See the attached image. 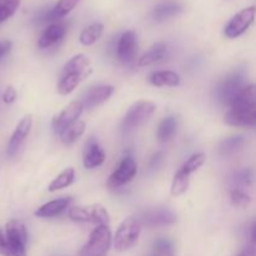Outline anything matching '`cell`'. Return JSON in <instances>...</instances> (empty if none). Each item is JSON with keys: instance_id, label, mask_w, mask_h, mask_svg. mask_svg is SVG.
Masks as SVG:
<instances>
[{"instance_id": "obj_1", "label": "cell", "mask_w": 256, "mask_h": 256, "mask_svg": "<svg viewBox=\"0 0 256 256\" xmlns=\"http://www.w3.org/2000/svg\"><path fill=\"white\" fill-rule=\"evenodd\" d=\"M225 114V124L230 126H254L256 124V89L255 85H246L232 100Z\"/></svg>"}, {"instance_id": "obj_2", "label": "cell", "mask_w": 256, "mask_h": 256, "mask_svg": "<svg viewBox=\"0 0 256 256\" xmlns=\"http://www.w3.org/2000/svg\"><path fill=\"white\" fill-rule=\"evenodd\" d=\"M28 230L22 220L12 219L0 232V255L26 256Z\"/></svg>"}, {"instance_id": "obj_3", "label": "cell", "mask_w": 256, "mask_h": 256, "mask_svg": "<svg viewBox=\"0 0 256 256\" xmlns=\"http://www.w3.org/2000/svg\"><path fill=\"white\" fill-rule=\"evenodd\" d=\"M142 224L136 218H128L120 224L114 236V246L118 252H126L132 249L139 240L142 234Z\"/></svg>"}, {"instance_id": "obj_4", "label": "cell", "mask_w": 256, "mask_h": 256, "mask_svg": "<svg viewBox=\"0 0 256 256\" xmlns=\"http://www.w3.org/2000/svg\"><path fill=\"white\" fill-rule=\"evenodd\" d=\"M69 218L74 222H92L98 226H109L110 215L108 210L100 204L86 205V206H74L69 210Z\"/></svg>"}, {"instance_id": "obj_5", "label": "cell", "mask_w": 256, "mask_h": 256, "mask_svg": "<svg viewBox=\"0 0 256 256\" xmlns=\"http://www.w3.org/2000/svg\"><path fill=\"white\" fill-rule=\"evenodd\" d=\"M112 245V232L109 226H96L90 234L89 240L82 248L80 256H105Z\"/></svg>"}, {"instance_id": "obj_6", "label": "cell", "mask_w": 256, "mask_h": 256, "mask_svg": "<svg viewBox=\"0 0 256 256\" xmlns=\"http://www.w3.org/2000/svg\"><path fill=\"white\" fill-rule=\"evenodd\" d=\"M156 110V105L149 100H140L132 104L124 116L122 126L125 130H134L148 122Z\"/></svg>"}, {"instance_id": "obj_7", "label": "cell", "mask_w": 256, "mask_h": 256, "mask_svg": "<svg viewBox=\"0 0 256 256\" xmlns=\"http://www.w3.org/2000/svg\"><path fill=\"white\" fill-rule=\"evenodd\" d=\"M255 19V6L245 8L234 15L225 26L224 34L229 39H236L242 36L254 22Z\"/></svg>"}, {"instance_id": "obj_8", "label": "cell", "mask_w": 256, "mask_h": 256, "mask_svg": "<svg viewBox=\"0 0 256 256\" xmlns=\"http://www.w3.org/2000/svg\"><path fill=\"white\" fill-rule=\"evenodd\" d=\"M82 110H84V108H82V102L80 100H74L70 104H68L59 114L54 115L52 126L55 134L60 135L69 125L76 122L80 118V115L82 114Z\"/></svg>"}, {"instance_id": "obj_9", "label": "cell", "mask_w": 256, "mask_h": 256, "mask_svg": "<svg viewBox=\"0 0 256 256\" xmlns=\"http://www.w3.org/2000/svg\"><path fill=\"white\" fill-rule=\"evenodd\" d=\"M245 86V78L240 72L228 76L224 82H220L216 88V96L222 104L229 105L232 100L239 94L240 90Z\"/></svg>"}, {"instance_id": "obj_10", "label": "cell", "mask_w": 256, "mask_h": 256, "mask_svg": "<svg viewBox=\"0 0 256 256\" xmlns=\"http://www.w3.org/2000/svg\"><path fill=\"white\" fill-rule=\"evenodd\" d=\"M138 172L136 162H135L134 158L128 155L124 159L122 160L120 165L118 166V169L112 172L109 176V180H108V186L112 188H120L122 185L128 184V182H132L135 178Z\"/></svg>"}, {"instance_id": "obj_11", "label": "cell", "mask_w": 256, "mask_h": 256, "mask_svg": "<svg viewBox=\"0 0 256 256\" xmlns=\"http://www.w3.org/2000/svg\"><path fill=\"white\" fill-rule=\"evenodd\" d=\"M138 220L142 224V226L162 228L175 224L176 215L169 209H152L142 212Z\"/></svg>"}, {"instance_id": "obj_12", "label": "cell", "mask_w": 256, "mask_h": 256, "mask_svg": "<svg viewBox=\"0 0 256 256\" xmlns=\"http://www.w3.org/2000/svg\"><path fill=\"white\" fill-rule=\"evenodd\" d=\"M138 52V38L132 30L122 32L116 46L118 59L122 64H130L135 60Z\"/></svg>"}, {"instance_id": "obj_13", "label": "cell", "mask_w": 256, "mask_h": 256, "mask_svg": "<svg viewBox=\"0 0 256 256\" xmlns=\"http://www.w3.org/2000/svg\"><path fill=\"white\" fill-rule=\"evenodd\" d=\"M32 115H25V116L20 120L19 124L16 125V128H15L14 132H12V138H10L9 140V144H8V154H9L10 156L16 154L19 148L22 146L24 140L26 139L28 135H29L30 130H32Z\"/></svg>"}, {"instance_id": "obj_14", "label": "cell", "mask_w": 256, "mask_h": 256, "mask_svg": "<svg viewBox=\"0 0 256 256\" xmlns=\"http://www.w3.org/2000/svg\"><path fill=\"white\" fill-rule=\"evenodd\" d=\"M114 92V86L112 85H100V86L92 88L85 95L84 102H82V108L86 109H94L99 105L104 104Z\"/></svg>"}, {"instance_id": "obj_15", "label": "cell", "mask_w": 256, "mask_h": 256, "mask_svg": "<svg viewBox=\"0 0 256 256\" xmlns=\"http://www.w3.org/2000/svg\"><path fill=\"white\" fill-rule=\"evenodd\" d=\"M65 34H66V25L64 22H52L40 35L38 45L42 49H46L60 42Z\"/></svg>"}, {"instance_id": "obj_16", "label": "cell", "mask_w": 256, "mask_h": 256, "mask_svg": "<svg viewBox=\"0 0 256 256\" xmlns=\"http://www.w3.org/2000/svg\"><path fill=\"white\" fill-rule=\"evenodd\" d=\"M182 10V4L176 2H172V0H169V2H164L158 4L156 6L152 9V14H150V18L154 22H162L165 20L170 19V18H174L175 15L180 14Z\"/></svg>"}, {"instance_id": "obj_17", "label": "cell", "mask_w": 256, "mask_h": 256, "mask_svg": "<svg viewBox=\"0 0 256 256\" xmlns=\"http://www.w3.org/2000/svg\"><path fill=\"white\" fill-rule=\"evenodd\" d=\"M80 74L86 79L92 74V62L84 54H78L72 56L66 64L64 65L62 74Z\"/></svg>"}, {"instance_id": "obj_18", "label": "cell", "mask_w": 256, "mask_h": 256, "mask_svg": "<svg viewBox=\"0 0 256 256\" xmlns=\"http://www.w3.org/2000/svg\"><path fill=\"white\" fill-rule=\"evenodd\" d=\"M70 202H72V198L70 196L59 198V199L52 200V202L42 205V206L35 212V215L39 218H54L56 216V215L62 214L65 209H68Z\"/></svg>"}, {"instance_id": "obj_19", "label": "cell", "mask_w": 256, "mask_h": 256, "mask_svg": "<svg viewBox=\"0 0 256 256\" xmlns=\"http://www.w3.org/2000/svg\"><path fill=\"white\" fill-rule=\"evenodd\" d=\"M104 162L105 152L102 148L99 145V142H95V140L89 142L84 154V162H82L84 166L86 169H94V168L100 166Z\"/></svg>"}, {"instance_id": "obj_20", "label": "cell", "mask_w": 256, "mask_h": 256, "mask_svg": "<svg viewBox=\"0 0 256 256\" xmlns=\"http://www.w3.org/2000/svg\"><path fill=\"white\" fill-rule=\"evenodd\" d=\"M166 52L168 46L165 42H156V44L152 45V46L140 58L139 62H138V65H139V66H149V65L155 64V62H160V60L166 55Z\"/></svg>"}, {"instance_id": "obj_21", "label": "cell", "mask_w": 256, "mask_h": 256, "mask_svg": "<svg viewBox=\"0 0 256 256\" xmlns=\"http://www.w3.org/2000/svg\"><path fill=\"white\" fill-rule=\"evenodd\" d=\"M178 124H179V122H178V118L175 115H170V116L162 119L159 128H158V139L162 142L172 140L174 135L176 134Z\"/></svg>"}, {"instance_id": "obj_22", "label": "cell", "mask_w": 256, "mask_h": 256, "mask_svg": "<svg viewBox=\"0 0 256 256\" xmlns=\"http://www.w3.org/2000/svg\"><path fill=\"white\" fill-rule=\"evenodd\" d=\"M150 82L154 86H178L180 84L179 74L174 72H155L150 75Z\"/></svg>"}, {"instance_id": "obj_23", "label": "cell", "mask_w": 256, "mask_h": 256, "mask_svg": "<svg viewBox=\"0 0 256 256\" xmlns=\"http://www.w3.org/2000/svg\"><path fill=\"white\" fill-rule=\"evenodd\" d=\"M102 32H104V25L102 22H92L82 30L79 40L82 45L89 46V45L95 44L102 38Z\"/></svg>"}, {"instance_id": "obj_24", "label": "cell", "mask_w": 256, "mask_h": 256, "mask_svg": "<svg viewBox=\"0 0 256 256\" xmlns=\"http://www.w3.org/2000/svg\"><path fill=\"white\" fill-rule=\"evenodd\" d=\"M80 0H58V2L55 4V6L48 12L46 20H56L62 19L65 15L69 14L72 9L76 8V5L79 4Z\"/></svg>"}, {"instance_id": "obj_25", "label": "cell", "mask_w": 256, "mask_h": 256, "mask_svg": "<svg viewBox=\"0 0 256 256\" xmlns=\"http://www.w3.org/2000/svg\"><path fill=\"white\" fill-rule=\"evenodd\" d=\"M85 78L80 74H62V79H60L59 84H58V92L60 95H68L70 92H74L80 82L84 80Z\"/></svg>"}, {"instance_id": "obj_26", "label": "cell", "mask_w": 256, "mask_h": 256, "mask_svg": "<svg viewBox=\"0 0 256 256\" xmlns=\"http://www.w3.org/2000/svg\"><path fill=\"white\" fill-rule=\"evenodd\" d=\"M85 132V122L82 120H76L75 122H72V125L66 128L64 132L60 134L62 136V142L65 145H72L74 144L76 140L80 139L82 134Z\"/></svg>"}, {"instance_id": "obj_27", "label": "cell", "mask_w": 256, "mask_h": 256, "mask_svg": "<svg viewBox=\"0 0 256 256\" xmlns=\"http://www.w3.org/2000/svg\"><path fill=\"white\" fill-rule=\"evenodd\" d=\"M74 179H75V170L72 169V168H68V169H65L64 172H60V174L58 175L52 182H50L49 186H48V190H49L50 192H52L60 189H65V188L70 186V185L72 184Z\"/></svg>"}, {"instance_id": "obj_28", "label": "cell", "mask_w": 256, "mask_h": 256, "mask_svg": "<svg viewBox=\"0 0 256 256\" xmlns=\"http://www.w3.org/2000/svg\"><path fill=\"white\" fill-rule=\"evenodd\" d=\"M190 184V175L188 172H185L184 170L180 168L178 170V172L175 174L174 179H172V189H170V192H172V196H180L184 192H186L188 188H189Z\"/></svg>"}, {"instance_id": "obj_29", "label": "cell", "mask_w": 256, "mask_h": 256, "mask_svg": "<svg viewBox=\"0 0 256 256\" xmlns=\"http://www.w3.org/2000/svg\"><path fill=\"white\" fill-rule=\"evenodd\" d=\"M245 139L242 135H235V136H230L228 139L222 140L219 145V152L222 156H228L234 152H236L240 148L244 145Z\"/></svg>"}, {"instance_id": "obj_30", "label": "cell", "mask_w": 256, "mask_h": 256, "mask_svg": "<svg viewBox=\"0 0 256 256\" xmlns=\"http://www.w3.org/2000/svg\"><path fill=\"white\" fill-rule=\"evenodd\" d=\"M230 202L234 208H239V209H244L248 205L252 202V196L249 192L242 188H234L230 192Z\"/></svg>"}, {"instance_id": "obj_31", "label": "cell", "mask_w": 256, "mask_h": 256, "mask_svg": "<svg viewBox=\"0 0 256 256\" xmlns=\"http://www.w3.org/2000/svg\"><path fill=\"white\" fill-rule=\"evenodd\" d=\"M152 256H175L174 245L168 239H158L152 245Z\"/></svg>"}, {"instance_id": "obj_32", "label": "cell", "mask_w": 256, "mask_h": 256, "mask_svg": "<svg viewBox=\"0 0 256 256\" xmlns=\"http://www.w3.org/2000/svg\"><path fill=\"white\" fill-rule=\"evenodd\" d=\"M20 5V0H0V24L6 22L15 14Z\"/></svg>"}, {"instance_id": "obj_33", "label": "cell", "mask_w": 256, "mask_h": 256, "mask_svg": "<svg viewBox=\"0 0 256 256\" xmlns=\"http://www.w3.org/2000/svg\"><path fill=\"white\" fill-rule=\"evenodd\" d=\"M205 159H206V158H205V154H202V152H196V154L192 155V156L188 159V162L182 165V169L184 170L185 172H188L189 175H192V172H195L198 169H200V168L204 165Z\"/></svg>"}, {"instance_id": "obj_34", "label": "cell", "mask_w": 256, "mask_h": 256, "mask_svg": "<svg viewBox=\"0 0 256 256\" xmlns=\"http://www.w3.org/2000/svg\"><path fill=\"white\" fill-rule=\"evenodd\" d=\"M234 182L235 188H242V189H245V188L250 186L252 184V174L250 170H242V172H236L232 179Z\"/></svg>"}, {"instance_id": "obj_35", "label": "cell", "mask_w": 256, "mask_h": 256, "mask_svg": "<svg viewBox=\"0 0 256 256\" xmlns=\"http://www.w3.org/2000/svg\"><path fill=\"white\" fill-rule=\"evenodd\" d=\"M16 89H15L14 86H12V85H8V86L5 88L4 92H2V100H4L5 104H12V102H14L15 100H16Z\"/></svg>"}, {"instance_id": "obj_36", "label": "cell", "mask_w": 256, "mask_h": 256, "mask_svg": "<svg viewBox=\"0 0 256 256\" xmlns=\"http://www.w3.org/2000/svg\"><path fill=\"white\" fill-rule=\"evenodd\" d=\"M162 159H164V154H162V152H156V154L152 158V160H150V169H156V168H159V165L162 162Z\"/></svg>"}, {"instance_id": "obj_37", "label": "cell", "mask_w": 256, "mask_h": 256, "mask_svg": "<svg viewBox=\"0 0 256 256\" xmlns=\"http://www.w3.org/2000/svg\"><path fill=\"white\" fill-rule=\"evenodd\" d=\"M12 49V42L10 40H0V59Z\"/></svg>"}, {"instance_id": "obj_38", "label": "cell", "mask_w": 256, "mask_h": 256, "mask_svg": "<svg viewBox=\"0 0 256 256\" xmlns=\"http://www.w3.org/2000/svg\"><path fill=\"white\" fill-rule=\"evenodd\" d=\"M236 256H255V249H254V245H250V246L245 248L242 249V252H239Z\"/></svg>"}, {"instance_id": "obj_39", "label": "cell", "mask_w": 256, "mask_h": 256, "mask_svg": "<svg viewBox=\"0 0 256 256\" xmlns=\"http://www.w3.org/2000/svg\"><path fill=\"white\" fill-rule=\"evenodd\" d=\"M0 232H2V229H0Z\"/></svg>"}, {"instance_id": "obj_40", "label": "cell", "mask_w": 256, "mask_h": 256, "mask_svg": "<svg viewBox=\"0 0 256 256\" xmlns=\"http://www.w3.org/2000/svg\"></svg>"}]
</instances>
